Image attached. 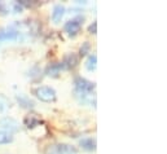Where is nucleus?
<instances>
[{
	"label": "nucleus",
	"mask_w": 167,
	"mask_h": 154,
	"mask_svg": "<svg viewBox=\"0 0 167 154\" xmlns=\"http://www.w3.org/2000/svg\"><path fill=\"white\" fill-rule=\"evenodd\" d=\"M35 95L40 101L44 102H52L56 100V91L52 87L48 86H40L35 89Z\"/></svg>",
	"instance_id": "nucleus-1"
},
{
	"label": "nucleus",
	"mask_w": 167,
	"mask_h": 154,
	"mask_svg": "<svg viewBox=\"0 0 167 154\" xmlns=\"http://www.w3.org/2000/svg\"><path fill=\"white\" fill-rule=\"evenodd\" d=\"M0 127L3 128V131L11 133V132H16V131L20 130V123L16 119H13V118L4 117L0 119Z\"/></svg>",
	"instance_id": "nucleus-2"
},
{
	"label": "nucleus",
	"mask_w": 167,
	"mask_h": 154,
	"mask_svg": "<svg viewBox=\"0 0 167 154\" xmlns=\"http://www.w3.org/2000/svg\"><path fill=\"white\" fill-rule=\"evenodd\" d=\"M75 97L82 102V104H89V105H96V96L93 92H86V91H79L75 89Z\"/></svg>",
	"instance_id": "nucleus-3"
},
{
	"label": "nucleus",
	"mask_w": 167,
	"mask_h": 154,
	"mask_svg": "<svg viewBox=\"0 0 167 154\" xmlns=\"http://www.w3.org/2000/svg\"><path fill=\"white\" fill-rule=\"evenodd\" d=\"M74 83H75V89H79V91L93 92V89H95V83L82 78V76L75 78V82H74Z\"/></svg>",
	"instance_id": "nucleus-4"
},
{
	"label": "nucleus",
	"mask_w": 167,
	"mask_h": 154,
	"mask_svg": "<svg viewBox=\"0 0 167 154\" xmlns=\"http://www.w3.org/2000/svg\"><path fill=\"white\" fill-rule=\"evenodd\" d=\"M49 154H76V150L70 145L61 144V145L53 146L49 150Z\"/></svg>",
	"instance_id": "nucleus-5"
},
{
	"label": "nucleus",
	"mask_w": 167,
	"mask_h": 154,
	"mask_svg": "<svg viewBox=\"0 0 167 154\" xmlns=\"http://www.w3.org/2000/svg\"><path fill=\"white\" fill-rule=\"evenodd\" d=\"M21 38V34H18L17 31L12 30L11 27L0 30V40H18Z\"/></svg>",
	"instance_id": "nucleus-6"
},
{
	"label": "nucleus",
	"mask_w": 167,
	"mask_h": 154,
	"mask_svg": "<svg viewBox=\"0 0 167 154\" xmlns=\"http://www.w3.org/2000/svg\"><path fill=\"white\" fill-rule=\"evenodd\" d=\"M65 31L68 32L70 36L76 35L79 31H80V22H79L78 20H71V21H68L65 24Z\"/></svg>",
	"instance_id": "nucleus-7"
},
{
	"label": "nucleus",
	"mask_w": 167,
	"mask_h": 154,
	"mask_svg": "<svg viewBox=\"0 0 167 154\" xmlns=\"http://www.w3.org/2000/svg\"><path fill=\"white\" fill-rule=\"evenodd\" d=\"M65 14V7L61 5V4H57V5L53 7V12H52V20L55 24H58L61 21V18Z\"/></svg>",
	"instance_id": "nucleus-8"
},
{
	"label": "nucleus",
	"mask_w": 167,
	"mask_h": 154,
	"mask_svg": "<svg viewBox=\"0 0 167 154\" xmlns=\"http://www.w3.org/2000/svg\"><path fill=\"white\" fill-rule=\"evenodd\" d=\"M17 101H18V104L21 105L22 107H26V109H32L34 107V101H32L30 97L25 96V95H18L17 96Z\"/></svg>",
	"instance_id": "nucleus-9"
},
{
	"label": "nucleus",
	"mask_w": 167,
	"mask_h": 154,
	"mask_svg": "<svg viewBox=\"0 0 167 154\" xmlns=\"http://www.w3.org/2000/svg\"><path fill=\"white\" fill-rule=\"evenodd\" d=\"M79 145H80L83 149H86V150H93V149L96 148V140L92 138V137L82 138V140L79 141Z\"/></svg>",
	"instance_id": "nucleus-10"
},
{
	"label": "nucleus",
	"mask_w": 167,
	"mask_h": 154,
	"mask_svg": "<svg viewBox=\"0 0 167 154\" xmlns=\"http://www.w3.org/2000/svg\"><path fill=\"white\" fill-rule=\"evenodd\" d=\"M76 63H78V57H76L74 53H69L65 57V61H64L62 65L66 66V68H74Z\"/></svg>",
	"instance_id": "nucleus-11"
},
{
	"label": "nucleus",
	"mask_w": 167,
	"mask_h": 154,
	"mask_svg": "<svg viewBox=\"0 0 167 154\" xmlns=\"http://www.w3.org/2000/svg\"><path fill=\"white\" fill-rule=\"evenodd\" d=\"M64 68L62 63H53V65L48 66L47 69V74L49 76H57L60 74V70Z\"/></svg>",
	"instance_id": "nucleus-12"
},
{
	"label": "nucleus",
	"mask_w": 167,
	"mask_h": 154,
	"mask_svg": "<svg viewBox=\"0 0 167 154\" xmlns=\"http://www.w3.org/2000/svg\"><path fill=\"white\" fill-rule=\"evenodd\" d=\"M96 66H97V57H96V55L88 56V58H87V62H86L87 70L92 71V70H95V69H96Z\"/></svg>",
	"instance_id": "nucleus-13"
},
{
	"label": "nucleus",
	"mask_w": 167,
	"mask_h": 154,
	"mask_svg": "<svg viewBox=\"0 0 167 154\" xmlns=\"http://www.w3.org/2000/svg\"><path fill=\"white\" fill-rule=\"evenodd\" d=\"M9 107H11V102H9L8 97L0 95V113H5Z\"/></svg>",
	"instance_id": "nucleus-14"
},
{
	"label": "nucleus",
	"mask_w": 167,
	"mask_h": 154,
	"mask_svg": "<svg viewBox=\"0 0 167 154\" xmlns=\"http://www.w3.org/2000/svg\"><path fill=\"white\" fill-rule=\"evenodd\" d=\"M12 141H13L12 133L0 130V144H9V143H12Z\"/></svg>",
	"instance_id": "nucleus-15"
},
{
	"label": "nucleus",
	"mask_w": 167,
	"mask_h": 154,
	"mask_svg": "<svg viewBox=\"0 0 167 154\" xmlns=\"http://www.w3.org/2000/svg\"><path fill=\"white\" fill-rule=\"evenodd\" d=\"M88 49H89V44H88V43H84L83 48H80V55H82V56L86 55V53L88 52Z\"/></svg>",
	"instance_id": "nucleus-16"
},
{
	"label": "nucleus",
	"mask_w": 167,
	"mask_h": 154,
	"mask_svg": "<svg viewBox=\"0 0 167 154\" xmlns=\"http://www.w3.org/2000/svg\"><path fill=\"white\" fill-rule=\"evenodd\" d=\"M96 27H97V24H96V22H93L92 25H89L88 31L91 32V34H96Z\"/></svg>",
	"instance_id": "nucleus-17"
},
{
	"label": "nucleus",
	"mask_w": 167,
	"mask_h": 154,
	"mask_svg": "<svg viewBox=\"0 0 167 154\" xmlns=\"http://www.w3.org/2000/svg\"><path fill=\"white\" fill-rule=\"evenodd\" d=\"M14 11H16V12H21L22 11V7L20 5V4H16V5H14Z\"/></svg>",
	"instance_id": "nucleus-18"
}]
</instances>
